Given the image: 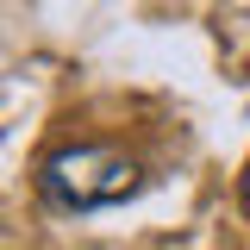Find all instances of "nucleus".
I'll list each match as a JSON object with an SVG mask.
<instances>
[{
  "label": "nucleus",
  "mask_w": 250,
  "mask_h": 250,
  "mask_svg": "<svg viewBox=\"0 0 250 250\" xmlns=\"http://www.w3.org/2000/svg\"><path fill=\"white\" fill-rule=\"evenodd\" d=\"M38 188L62 213H100V207L131 200L144 188V169L113 144H62L38 163Z\"/></svg>",
  "instance_id": "obj_1"
},
{
  "label": "nucleus",
  "mask_w": 250,
  "mask_h": 250,
  "mask_svg": "<svg viewBox=\"0 0 250 250\" xmlns=\"http://www.w3.org/2000/svg\"><path fill=\"white\" fill-rule=\"evenodd\" d=\"M244 200H250V163H244Z\"/></svg>",
  "instance_id": "obj_2"
}]
</instances>
